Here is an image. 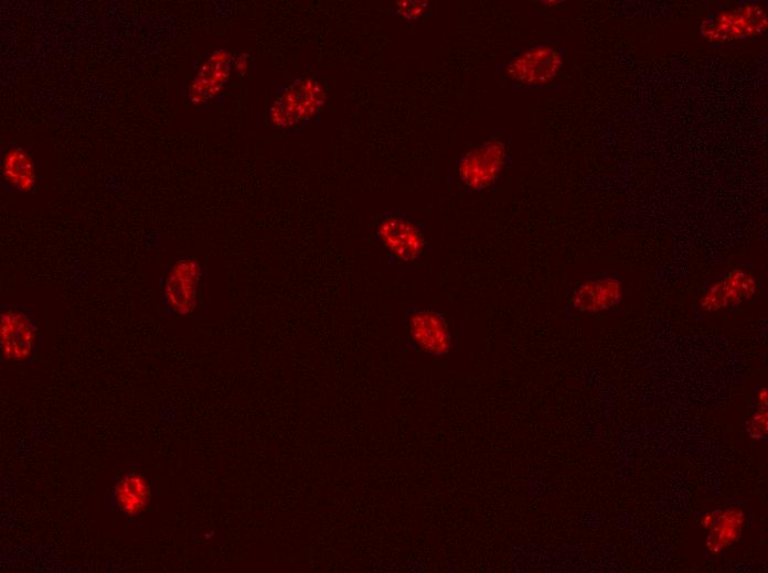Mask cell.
Wrapping results in <instances>:
<instances>
[{"instance_id": "11", "label": "cell", "mask_w": 768, "mask_h": 573, "mask_svg": "<svg viewBox=\"0 0 768 573\" xmlns=\"http://www.w3.org/2000/svg\"><path fill=\"white\" fill-rule=\"evenodd\" d=\"M622 299V284L616 278L589 279L569 293L568 306L579 313H600L616 306Z\"/></svg>"}, {"instance_id": "18", "label": "cell", "mask_w": 768, "mask_h": 573, "mask_svg": "<svg viewBox=\"0 0 768 573\" xmlns=\"http://www.w3.org/2000/svg\"><path fill=\"white\" fill-rule=\"evenodd\" d=\"M767 388H761L757 394L758 406L767 407Z\"/></svg>"}, {"instance_id": "4", "label": "cell", "mask_w": 768, "mask_h": 573, "mask_svg": "<svg viewBox=\"0 0 768 573\" xmlns=\"http://www.w3.org/2000/svg\"><path fill=\"white\" fill-rule=\"evenodd\" d=\"M405 328L412 345L425 354L442 357L452 352L450 322L439 303L424 301L405 306Z\"/></svg>"}, {"instance_id": "9", "label": "cell", "mask_w": 768, "mask_h": 573, "mask_svg": "<svg viewBox=\"0 0 768 573\" xmlns=\"http://www.w3.org/2000/svg\"><path fill=\"white\" fill-rule=\"evenodd\" d=\"M757 289L755 275L746 269H732L727 275L714 283L700 300L705 312H718L735 306L751 298Z\"/></svg>"}, {"instance_id": "5", "label": "cell", "mask_w": 768, "mask_h": 573, "mask_svg": "<svg viewBox=\"0 0 768 573\" xmlns=\"http://www.w3.org/2000/svg\"><path fill=\"white\" fill-rule=\"evenodd\" d=\"M326 89L313 76L302 75L273 100L269 108L271 123L279 128H291L312 119L322 108Z\"/></svg>"}, {"instance_id": "8", "label": "cell", "mask_w": 768, "mask_h": 573, "mask_svg": "<svg viewBox=\"0 0 768 573\" xmlns=\"http://www.w3.org/2000/svg\"><path fill=\"white\" fill-rule=\"evenodd\" d=\"M1 352L7 361L21 363L31 357L36 338L33 313L23 305H7L1 312Z\"/></svg>"}, {"instance_id": "12", "label": "cell", "mask_w": 768, "mask_h": 573, "mask_svg": "<svg viewBox=\"0 0 768 573\" xmlns=\"http://www.w3.org/2000/svg\"><path fill=\"white\" fill-rule=\"evenodd\" d=\"M745 521L744 511L736 507L703 515L701 525L706 530L707 550L718 554L736 543L742 536Z\"/></svg>"}, {"instance_id": "1", "label": "cell", "mask_w": 768, "mask_h": 573, "mask_svg": "<svg viewBox=\"0 0 768 573\" xmlns=\"http://www.w3.org/2000/svg\"><path fill=\"white\" fill-rule=\"evenodd\" d=\"M564 55L555 45L538 42L519 52H505L494 62V88H542L563 74Z\"/></svg>"}, {"instance_id": "17", "label": "cell", "mask_w": 768, "mask_h": 573, "mask_svg": "<svg viewBox=\"0 0 768 573\" xmlns=\"http://www.w3.org/2000/svg\"><path fill=\"white\" fill-rule=\"evenodd\" d=\"M247 66V57L245 55H241L235 58V67L237 71L241 73H244Z\"/></svg>"}, {"instance_id": "10", "label": "cell", "mask_w": 768, "mask_h": 573, "mask_svg": "<svg viewBox=\"0 0 768 573\" xmlns=\"http://www.w3.org/2000/svg\"><path fill=\"white\" fill-rule=\"evenodd\" d=\"M235 60L228 51H214L199 67L188 89L193 104H202L221 93L231 76Z\"/></svg>"}, {"instance_id": "6", "label": "cell", "mask_w": 768, "mask_h": 573, "mask_svg": "<svg viewBox=\"0 0 768 573\" xmlns=\"http://www.w3.org/2000/svg\"><path fill=\"white\" fill-rule=\"evenodd\" d=\"M767 26L765 9L759 4L748 3L718 11L705 19L700 32L707 42L723 44L756 37L764 34Z\"/></svg>"}, {"instance_id": "3", "label": "cell", "mask_w": 768, "mask_h": 573, "mask_svg": "<svg viewBox=\"0 0 768 573\" xmlns=\"http://www.w3.org/2000/svg\"><path fill=\"white\" fill-rule=\"evenodd\" d=\"M511 161L512 154L505 141L499 134H490L460 156V183L469 192L484 193L497 183Z\"/></svg>"}, {"instance_id": "15", "label": "cell", "mask_w": 768, "mask_h": 573, "mask_svg": "<svg viewBox=\"0 0 768 573\" xmlns=\"http://www.w3.org/2000/svg\"><path fill=\"white\" fill-rule=\"evenodd\" d=\"M438 2L434 0H396L391 4L390 17L407 22L435 19Z\"/></svg>"}, {"instance_id": "2", "label": "cell", "mask_w": 768, "mask_h": 573, "mask_svg": "<svg viewBox=\"0 0 768 573\" xmlns=\"http://www.w3.org/2000/svg\"><path fill=\"white\" fill-rule=\"evenodd\" d=\"M373 244L393 266H423L428 240L425 223L406 212L373 213Z\"/></svg>"}, {"instance_id": "14", "label": "cell", "mask_w": 768, "mask_h": 573, "mask_svg": "<svg viewBox=\"0 0 768 573\" xmlns=\"http://www.w3.org/2000/svg\"><path fill=\"white\" fill-rule=\"evenodd\" d=\"M2 176L10 187L28 193L34 188L36 174L34 160L22 147L8 150L2 161Z\"/></svg>"}, {"instance_id": "7", "label": "cell", "mask_w": 768, "mask_h": 573, "mask_svg": "<svg viewBox=\"0 0 768 573\" xmlns=\"http://www.w3.org/2000/svg\"><path fill=\"white\" fill-rule=\"evenodd\" d=\"M203 267L198 258L183 256L169 269L162 280L161 302L166 311L178 315L191 314L199 304Z\"/></svg>"}, {"instance_id": "13", "label": "cell", "mask_w": 768, "mask_h": 573, "mask_svg": "<svg viewBox=\"0 0 768 573\" xmlns=\"http://www.w3.org/2000/svg\"><path fill=\"white\" fill-rule=\"evenodd\" d=\"M113 499L122 513L136 516L148 507L151 499V487L143 475L130 473L116 483L113 489Z\"/></svg>"}, {"instance_id": "16", "label": "cell", "mask_w": 768, "mask_h": 573, "mask_svg": "<svg viewBox=\"0 0 768 573\" xmlns=\"http://www.w3.org/2000/svg\"><path fill=\"white\" fill-rule=\"evenodd\" d=\"M748 434L754 439H761L767 435L768 431V412L767 407L758 406L757 411L748 419L746 423Z\"/></svg>"}]
</instances>
